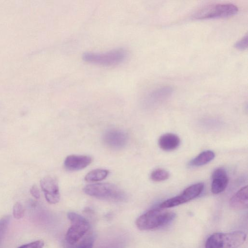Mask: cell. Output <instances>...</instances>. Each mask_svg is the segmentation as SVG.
<instances>
[{
  "mask_svg": "<svg viewBox=\"0 0 248 248\" xmlns=\"http://www.w3.org/2000/svg\"><path fill=\"white\" fill-rule=\"evenodd\" d=\"M175 217L173 212L162 208L152 209L140 216L136 221V225L141 231L155 230L169 224Z\"/></svg>",
  "mask_w": 248,
  "mask_h": 248,
  "instance_id": "cell-1",
  "label": "cell"
},
{
  "mask_svg": "<svg viewBox=\"0 0 248 248\" xmlns=\"http://www.w3.org/2000/svg\"><path fill=\"white\" fill-rule=\"evenodd\" d=\"M246 234L241 231L230 232H217L207 239L205 248H237L246 240Z\"/></svg>",
  "mask_w": 248,
  "mask_h": 248,
  "instance_id": "cell-2",
  "label": "cell"
},
{
  "mask_svg": "<svg viewBox=\"0 0 248 248\" xmlns=\"http://www.w3.org/2000/svg\"><path fill=\"white\" fill-rule=\"evenodd\" d=\"M86 194L102 200L123 201L125 193L117 186L110 183H98L87 185L83 188Z\"/></svg>",
  "mask_w": 248,
  "mask_h": 248,
  "instance_id": "cell-3",
  "label": "cell"
},
{
  "mask_svg": "<svg viewBox=\"0 0 248 248\" xmlns=\"http://www.w3.org/2000/svg\"><path fill=\"white\" fill-rule=\"evenodd\" d=\"M238 11V7L232 3L211 4L199 8L192 16L196 19L225 18L235 15Z\"/></svg>",
  "mask_w": 248,
  "mask_h": 248,
  "instance_id": "cell-4",
  "label": "cell"
},
{
  "mask_svg": "<svg viewBox=\"0 0 248 248\" xmlns=\"http://www.w3.org/2000/svg\"><path fill=\"white\" fill-rule=\"evenodd\" d=\"M126 51L117 48L105 52H88L82 55L83 60L88 62L104 66L118 64L123 62L127 56Z\"/></svg>",
  "mask_w": 248,
  "mask_h": 248,
  "instance_id": "cell-5",
  "label": "cell"
},
{
  "mask_svg": "<svg viewBox=\"0 0 248 248\" xmlns=\"http://www.w3.org/2000/svg\"><path fill=\"white\" fill-rule=\"evenodd\" d=\"M71 226L65 235V240L70 244L78 242L88 232L90 226L88 221L83 216L74 212L67 214Z\"/></svg>",
  "mask_w": 248,
  "mask_h": 248,
  "instance_id": "cell-6",
  "label": "cell"
},
{
  "mask_svg": "<svg viewBox=\"0 0 248 248\" xmlns=\"http://www.w3.org/2000/svg\"><path fill=\"white\" fill-rule=\"evenodd\" d=\"M203 188L202 183L193 184L186 188L181 194L165 201L159 206L163 209L169 208L188 202L199 196Z\"/></svg>",
  "mask_w": 248,
  "mask_h": 248,
  "instance_id": "cell-7",
  "label": "cell"
},
{
  "mask_svg": "<svg viewBox=\"0 0 248 248\" xmlns=\"http://www.w3.org/2000/svg\"><path fill=\"white\" fill-rule=\"evenodd\" d=\"M40 186L46 201L50 204H56L60 199L58 182L56 178L46 176L41 179Z\"/></svg>",
  "mask_w": 248,
  "mask_h": 248,
  "instance_id": "cell-8",
  "label": "cell"
},
{
  "mask_svg": "<svg viewBox=\"0 0 248 248\" xmlns=\"http://www.w3.org/2000/svg\"><path fill=\"white\" fill-rule=\"evenodd\" d=\"M104 143L112 149H121L127 143L128 136L124 131L117 129L107 130L103 136Z\"/></svg>",
  "mask_w": 248,
  "mask_h": 248,
  "instance_id": "cell-9",
  "label": "cell"
},
{
  "mask_svg": "<svg viewBox=\"0 0 248 248\" xmlns=\"http://www.w3.org/2000/svg\"><path fill=\"white\" fill-rule=\"evenodd\" d=\"M92 161V158L90 156L72 155L66 157L64 166L69 170H78L87 167Z\"/></svg>",
  "mask_w": 248,
  "mask_h": 248,
  "instance_id": "cell-10",
  "label": "cell"
},
{
  "mask_svg": "<svg viewBox=\"0 0 248 248\" xmlns=\"http://www.w3.org/2000/svg\"><path fill=\"white\" fill-rule=\"evenodd\" d=\"M211 191L215 194L223 192L226 188L229 182L226 171L218 168L215 170L212 175Z\"/></svg>",
  "mask_w": 248,
  "mask_h": 248,
  "instance_id": "cell-11",
  "label": "cell"
},
{
  "mask_svg": "<svg viewBox=\"0 0 248 248\" xmlns=\"http://www.w3.org/2000/svg\"><path fill=\"white\" fill-rule=\"evenodd\" d=\"M231 207L235 210H242L248 208V186H244L237 191L231 198Z\"/></svg>",
  "mask_w": 248,
  "mask_h": 248,
  "instance_id": "cell-12",
  "label": "cell"
},
{
  "mask_svg": "<svg viewBox=\"0 0 248 248\" xmlns=\"http://www.w3.org/2000/svg\"><path fill=\"white\" fill-rule=\"evenodd\" d=\"M180 140L178 136L172 133H167L159 139L158 145L164 151H171L176 149L180 145Z\"/></svg>",
  "mask_w": 248,
  "mask_h": 248,
  "instance_id": "cell-13",
  "label": "cell"
},
{
  "mask_svg": "<svg viewBox=\"0 0 248 248\" xmlns=\"http://www.w3.org/2000/svg\"><path fill=\"white\" fill-rule=\"evenodd\" d=\"M173 91V88L170 86H160L151 91L147 96V100L156 102L169 97Z\"/></svg>",
  "mask_w": 248,
  "mask_h": 248,
  "instance_id": "cell-14",
  "label": "cell"
},
{
  "mask_svg": "<svg viewBox=\"0 0 248 248\" xmlns=\"http://www.w3.org/2000/svg\"><path fill=\"white\" fill-rule=\"evenodd\" d=\"M215 156L214 153L212 151H205L191 160L189 163V165L192 167H199L204 165L212 160Z\"/></svg>",
  "mask_w": 248,
  "mask_h": 248,
  "instance_id": "cell-15",
  "label": "cell"
},
{
  "mask_svg": "<svg viewBox=\"0 0 248 248\" xmlns=\"http://www.w3.org/2000/svg\"><path fill=\"white\" fill-rule=\"evenodd\" d=\"M109 173L108 170L95 169L88 172L85 177V180L89 182H97L105 179Z\"/></svg>",
  "mask_w": 248,
  "mask_h": 248,
  "instance_id": "cell-16",
  "label": "cell"
},
{
  "mask_svg": "<svg viewBox=\"0 0 248 248\" xmlns=\"http://www.w3.org/2000/svg\"><path fill=\"white\" fill-rule=\"evenodd\" d=\"M169 173L164 169H157L152 172L150 175L151 179L155 182H161L168 179Z\"/></svg>",
  "mask_w": 248,
  "mask_h": 248,
  "instance_id": "cell-17",
  "label": "cell"
},
{
  "mask_svg": "<svg viewBox=\"0 0 248 248\" xmlns=\"http://www.w3.org/2000/svg\"><path fill=\"white\" fill-rule=\"evenodd\" d=\"M14 217L17 219L22 218L24 215V209L23 205L20 202H16L13 208Z\"/></svg>",
  "mask_w": 248,
  "mask_h": 248,
  "instance_id": "cell-18",
  "label": "cell"
},
{
  "mask_svg": "<svg viewBox=\"0 0 248 248\" xmlns=\"http://www.w3.org/2000/svg\"><path fill=\"white\" fill-rule=\"evenodd\" d=\"M9 221V216L4 217L0 219V242L6 232Z\"/></svg>",
  "mask_w": 248,
  "mask_h": 248,
  "instance_id": "cell-19",
  "label": "cell"
},
{
  "mask_svg": "<svg viewBox=\"0 0 248 248\" xmlns=\"http://www.w3.org/2000/svg\"><path fill=\"white\" fill-rule=\"evenodd\" d=\"M248 35L246 34L237 41L234 46L238 50H243L248 47Z\"/></svg>",
  "mask_w": 248,
  "mask_h": 248,
  "instance_id": "cell-20",
  "label": "cell"
},
{
  "mask_svg": "<svg viewBox=\"0 0 248 248\" xmlns=\"http://www.w3.org/2000/svg\"><path fill=\"white\" fill-rule=\"evenodd\" d=\"M44 246V241L40 240L23 245L17 248H43Z\"/></svg>",
  "mask_w": 248,
  "mask_h": 248,
  "instance_id": "cell-21",
  "label": "cell"
},
{
  "mask_svg": "<svg viewBox=\"0 0 248 248\" xmlns=\"http://www.w3.org/2000/svg\"><path fill=\"white\" fill-rule=\"evenodd\" d=\"M93 244V238L89 236L82 240L78 245V248H92Z\"/></svg>",
  "mask_w": 248,
  "mask_h": 248,
  "instance_id": "cell-22",
  "label": "cell"
},
{
  "mask_svg": "<svg viewBox=\"0 0 248 248\" xmlns=\"http://www.w3.org/2000/svg\"><path fill=\"white\" fill-rule=\"evenodd\" d=\"M30 192L32 196L35 199H38L40 198V194L39 190L36 185H33L30 189Z\"/></svg>",
  "mask_w": 248,
  "mask_h": 248,
  "instance_id": "cell-23",
  "label": "cell"
}]
</instances>
